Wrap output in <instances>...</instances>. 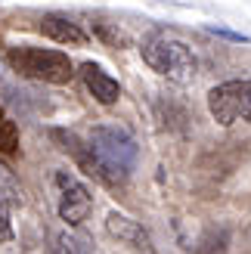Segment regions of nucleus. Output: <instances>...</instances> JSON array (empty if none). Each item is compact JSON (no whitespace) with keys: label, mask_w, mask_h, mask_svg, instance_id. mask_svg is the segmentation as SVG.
Here are the masks:
<instances>
[{"label":"nucleus","mask_w":251,"mask_h":254,"mask_svg":"<svg viewBox=\"0 0 251 254\" xmlns=\"http://www.w3.org/2000/svg\"><path fill=\"white\" fill-rule=\"evenodd\" d=\"M87 143L93 146L99 164L106 168L112 186H121L130 177L133 164H136V139L130 136V130H124L121 124H96L90 130V139Z\"/></svg>","instance_id":"f257e3e1"},{"label":"nucleus","mask_w":251,"mask_h":254,"mask_svg":"<svg viewBox=\"0 0 251 254\" xmlns=\"http://www.w3.org/2000/svg\"><path fill=\"white\" fill-rule=\"evenodd\" d=\"M6 62L9 68L31 81H44V84H68L74 78V65L65 53L59 50H44V47H31V44H19V47H6Z\"/></svg>","instance_id":"f03ea898"},{"label":"nucleus","mask_w":251,"mask_h":254,"mask_svg":"<svg viewBox=\"0 0 251 254\" xmlns=\"http://www.w3.org/2000/svg\"><path fill=\"white\" fill-rule=\"evenodd\" d=\"M143 62L152 71L171 78L174 84H189L195 78V56L183 41L152 37V41L143 44Z\"/></svg>","instance_id":"7ed1b4c3"},{"label":"nucleus","mask_w":251,"mask_h":254,"mask_svg":"<svg viewBox=\"0 0 251 254\" xmlns=\"http://www.w3.org/2000/svg\"><path fill=\"white\" fill-rule=\"evenodd\" d=\"M208 112L220 127L236 121L251 124V81H223L208 93Z\"/></svg>","instance_id":"20e7f679"},{"label":"nucleus","mask_w":251,"mask_h":254,"mask_svg":"<svg viewBox=\"0 0 251 254\" xmlns=\"http://www.w3.org/2000/svg\"><path fill=\"white\" fill-rule=\"evenodd\" d=\"M53 186H56V211L68 226H81L93 211V195L74 174L68 171H56L53 174Z\"/></svg>","instance_id":"39448f33"},{"label":"nucleus","mask_w":251,"mask_h":254,"mask_svg":"<svg viewBox=\"0 0 251 254\" xmlns=\"http://www.w3.org/2000/svg\"><path fill=\"white\" fill-rule=\"evenodd\" d=\"M37 31L44 37H50V41H56V44H65V47H84L87 44L84 28L78 22H71L68 16H62V12H47L41 19V25H37Z\"/></svg>","instance_id":"423d86ee"},{"label":"nucleus","mask_w":251,"mask_h":254,"mask_svg":"<svg viewBox=\"0 0 251 254\" xmlns=\"http://www.w3.org/2000/svg\"><path fill=\"white\" fill-rule=\"evenodd\" d=\"M106 233H109L112 239H118V242L136 248V251H146V254L152 251V245H149V233H146L136 220H130L127 214L112 211L109 217H106Z\"/></svg>","instance_id":"0eeeda50"},{"label":"nucleus","mask_w":251,"mask_h":254,"mask_svg":"<svg viewBox=\"0 0 251 254\" xmlns=\"http://www.w3.org/2000/svg\"><path fill=\"white\" fill-rule=\"evenodd\" d=\"M81 78H84L87 90L93 93V99H96L99 106H115V103H118V96H121L118 81L112 78V74H106L99 65H93V62H84V65H81Z\"/></svg>","instance_id":"6e6552de"},{"label":"nucleus","mask_w":251,"mask_h":254,"mask_svg":"<svg viewBox=\"0 0 251 254\" xmlns=\"http://www.w3.org/2000/svg\"><path fill=\"white\" fill-rule=\"evenodd\" d=\"M47 254H93V245H90V236L74 226V230L56 233L50 248H47Z\"/></svg>","instance_id":"1a4fd4ad"},{"label":"nucleus","mask_w":251,"mask_h":254,"mask_svg":"<svg viewBox=\"0 0 251 254\" xmlns=\"http://www.w3.org/2000/svg\"><path fill=\"white\" fill-rule=\"evenodd\" d=\"M227 245H230V230L227 226H211V230L198 239V245L192 248L195 254H227Z\"/></svg>","instance_id":"9d476101"},{"label":"nucleus","mask_w":251,"mask_h":254,"mask_svg":"<svg viewBox=\"0 0 251 254\" xmlns=\"http://www.w3.org/2000/svg\"><path fill=\"white\" fill-rule=\"evenodd\" d=\"M12 152H19V127L3 118L0 121V155H12Z\"/></svg>","instance_id":"9b49d317"},{"label":"nucleus","mask_w":251,"mask_h":254,"mask_svg":"<svg viewBox=\"0 0 251 254\" xmlns=\"http://www.w3.org/2000/svg\"><path fill=\"white\" fill-rule=\"evenodd\" d=\"M93 31H96L99 41H106L109 47H127V34L121 28H115V25H109V22H96Z\"/></svg>","instance_id":"f8f14e48"},{"label":"nucleus","mask_w":251,"mask_h":254,"mask_svg":"<svg viewBox=\"0 0 251 254\" xmlns=\"http://www.w3.org/2000/svg\"><path fill=\"white\" fill-rule=\"evenodd\" d=\"M12 236H16V233H12V220H9V198L3 195V192H0V242H12Z\"/></svg>","instance_id":"ddd939ff"},{"label":"nucleus","mask_w":251,"mask_h":254,"mask_svg":"<svg viewBox=\"0 0 251 254\" xmlns=\"http://www.w3.org/2000/svg\"><path fill=\"white\" fill-rule=\"evenodd\" d=\"M0 192H3L9 201H16V195H19V186H16V177H12V171L6 168L3 161H0Z\"/></svg>","instance_id":"4468645a"},{"label":"nucleus","mask_w":251,"mask_h":254,"mask_svg":"<svg viewBox=\"0 0 251 254\" xmlns=\"http://www.w3.org/2000/svg\"><path fill=\"white\" fill-rule=\"evenodd\" d=\"M208 34L227 37V41H236V44H245V41H248L245 34H239V31H230V28H220V25H208Z\"/></svg>","instance_id":"2eb2a0df"},{"label":"nucleus","mask_w":251,"mask_h":254,"mask_svg":"<svg viewBox=\"0 0 251 254\" xmlns=\"http://www.w3.org/2000/svg\"><path fill=\"white\" fill-rule=\"evenodd\" d=\"M3 118H6V115H3V106H0V121H3Z\"/></svg>","instance_id":"dca6fc26"}]
</instances>
